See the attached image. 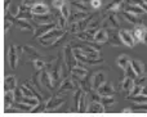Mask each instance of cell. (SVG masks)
I'll use <instances>...</instances> for the list:
<instances>
[{"label":"cell","mask_w":147,"mask_h":117,"mask_svg":"<svg viewBox=\"0 0 147 117\" xmlns=\"http://www.w3.org/2000/svg\"><path fill=\"white\" fill-rule=\"evenodd\" d=\"M63 35H66V30L56 27V28H53V30H51L49 32H47L45 35L40 36L38 40H39V43L44 46H53V44Z\"/></svg>","instance_id":"obj_1"},{"label":"cell","mask_w":147,"mask_h":117,"mask_svg":"<svg viewBox=\"0 0 147 117\" xmlns=\"http://www.w3.org/2000/svg\"><path fill=\"white\" fill-rule=\"evenodd\" d=\"M96 17V13H90V14L88 15L86 18H84V19L81 21H78V22H72L69 25V30L71 33H78V32H81V31H85L88 30L89 25H90V22L93 21V18Z\"/></svg>","instance_id":"obj_2"},{"label":"cell","mask_w":147,"mask_h":117,"mask_svg":"<svg viewBox=\"0 0 147 117\" xmlns=\"http://www.w3.org/2000/svg\"><path fill=\"white\" fill-rule=\"evenodd\" d=\"M65 102H66L65 98L58 97V95H52L45 102V112H48V111H57L58 107H62L65 104Z\"/></svg>","instance_id":"obj_3"},{"label":"cell","mask_w":147,"mask_h":117,"mask_svg":"<svg viewBox=\"0 0 147 117\" xmlns=\"http://www.w3.org/2000/svg\"><path fill=\"white\" fill-rule=\"evenodd\" d=\"M107 17L105 18V21L102 22L101 27L103 28H117L120 30V22H119V18H117V14L116 13H107Z\"/></svg>","instance_id":"obj_4"},{"label":"cell","mask_w":147,"mask_h":117,"mask_svg":"<svg viewBox=\"0 0 147 117\" xmlns=\"http://www.w3.org/2000/svg\"><path fill=\"white\" fill-rule=\"evenodd\" d=\"M106 81H107L106 80V71L101 70V71L94 72L93 76H92V80H90L92 89H93L94 92H97V89H98L101 85H103Z\"/></svg>","instance_id":"obj_5"},{"label":"cell","mask_w":147,"mask_h":117,"mask_svg":"<svg viewBox=\"0 0 147 117\" xmlns=\"http://www.w3.org/2000/svg\"><path fill=\"white\" fill-rule=\"evenodd\" d=\"M18 58H20V51L16 45H10L8 49V63H9L10 68L16 70L18 64Z\"/></svg>","instance_id":"obj_6"},{"label":"cell","mask_w":147,"mask_h":117,"mask_svg":"<svg viewBox=\"0 0 147 117\" xmlns=\"http://www.w3.org/2000/svg\"><path fill=\"white\" fill-rule=\"evenodd\" d=\"M109 32V41L107 43L112 46H119L123 44L121 39H120V30L117 28H107Z\"/></svg>","instance_id":"obj_7"},{"label":"cell","mask_w":147,"mask_h":117,"mask_svg":"<svg viewBox=\"0 0 147 117\" xmlns=\"http://www.w3.org/2000/svg\"><path fill=\"white\" fill-rule=\"evenodd\" d=\"M39 77H40V82L45 89H49V90H54V86H53V82H52V77H51V74L49 71H47L45 68L39 71Z\"/></svg>","instance_id":"obj_8"},{"label":"cell","mask_w":147,"mask_h":117,"mask_svg":"<svg viewBox=\"0 0 147 117\" xmlns=\"http://www.w3.org/2000/svg\"><path fill=\"white\" fill-rule=\"evenodd\" d=\"M76 90V86H75V82L71 77H67V79H63L62 84L59 85L58 88V94H67L70 92H75Z\"/></svg>","instance_id":"obj_9"},{"label":"cell","mask_w":147,"mask_h":117,"mask_svg":"<svg viewBox=\"0 0 147 117\" xmlns=\"http://www.w3.org/2000/svg\"><path fill=\"white\" fill-rule=\"evenodd\" d=\"M57 27V23L56 22H51V23H47V25H40V26H36V31L34 33V39H39L40 36L45 35L47 32H49L51 30Z\"/></svg>","instance_id":"obj_10"},{"label":"cell","mask_w":147,"mask_h":117,"mask_svg":"<svg viewBox=\"0 0 147 117\" xmlns=\"http://www.w3.org/2000/svg\"><path fill=\"white\" fill-rule=\"evenodd\" d=\"M70 74H71L72 77H76L78 80H83L88 77L89 71L85 66H75L70 70Z\"/></svg>","instance_id":"obj_11"},{"label":"cell","mask_w":147,"mask_h":117,"mask_svg":"<svg viewBox=\"0 0 147 117\" xmlns=\"http://www.w3.org/2000/svg\"><path fill=\"white\" fill-rule=\"evenodd\" d=\"M89 14H90L89 12L79 10V9H76V8H74L71 5V14H70V18H69V25L72 23V22H78V21L84 19V18H86Z\"/></svg>","instance_id":"obj_12"},{"label":"cell","mask_w":147,"mask_h":117,"mask_svg":"<svg viewBox=\"0 0 147 117\" xmlns=\"http://www.w3.org/2000/svg\"><path fill=\"white\" fill-rule=\"evenodd\" d=\"M34 22L38 23L36 26H40V25H47V23H51V22H54V17L53 14L48 13V14H34Z\"/></svg>","instance_id":"obj_13"},{"label":"cell","mask_w":147,"mask_h":117,"mask_svg":"<svg viewBox=\"0 0 147 117\" xmlns=\"http://www.w3.org/2000/svg\"><path fill=\"white\" fill-rule=\"evenodd\" d=\"M53 17H54V22L57 23V27L63 28V30H66V31L69 30V19L65 18L58 9H56V13L53 14Z\"/></svg>","instance_id":"obj_14"},{"label":"cell","mask_w":147,"mask_h":117,"mask_svg":"<svg viewBox=\"0 0 147 117\" xmlns=\"http://www.w3.org/2000/svg\"><path fill=\"white\" fill-rule=\"evenodd\" d=\"M120 39H121L123 44L129 46V48H133L136 45V41L132 36V32L128 30H120Z\"/></svg>","instance_id":"obj_15"},{"label":"cell","mask_w":147,"mask_h":117,"mask_svg":"<svg viewBox=\"0 0 147 117\" xmlns=\"http://www.w3.org/2000/svg\"><path fill=\"white\" fill-rule=\"evenodd\" d=\"M127 0H115L114 3H111V4L107 7V9L105 10V12L107 13H117L120 12V10H123L125 7H127Z\"/></svg>","instance_id":"obj_16"},{"label":"cell","mask_w":147,"mask_h":117,"mask_svg":"<svg viewBox=\"0 0 147 117\" xmlns=\"http://www.w3.org/2000/svg\"><path fill=\"white\" fill-rule=\"evenodd\" d=\"M119 85H120V89L124 90L127 94H130V93H132V90H133V88H134V80L130 79L129 76H127V75H125L124 79L120 81Z\"/></svg>","instance_id":"obj_17"},{"label":"cell","mask_w":147,"mask_h":117,"mask_svg":"<svg viewBox=\"0 0 147 117\" xmlns=\"http://www.w3.org/2000/svg\"><path fill=\"white\" fill-rule=\"evenodd\" d=\"M22 49H23V51L27 54V58L30 59V61H35V59L43 58V55H41V54L39 53V51L34 48V46H31V45H22Z\"/></svg>","instance_id":"obj_18"},{"label":"cell","mask_w":147,"mask_h":117,"mask_svg":"<svg viewBox=\"0 0 147 117\" xmlns=\"http://www.w3.org/2000/svg\"><path fill=\"white\" fill-rule=\"evenodd\" d=\"M123 17H124V19L127 21V22H129L130 25H133V26L142 25V18H141L140 15H136V14H133V13L127 12V10H123Z\"/></svg>","instance_id":"obj_19"},{"label":"cell","mask_w":147,"mask_h":117,"mask_svg":"<svg viewBox=\"0 0 147 117\" xmlns=\"http://www.w3.org/2000/svg\"><path fill=\"white\" fill-rule=\"evenodd\" d=\"M97 93L101 95H114L115 94V89H114V85H112L111 81H106L103 85L97 89Z\"/></svg>","instance_id":"obj_20"},{"label":"cell","mask_w":147,"mask_h":117,"mask_svg":"<svg viewBox=\"0 0 147 117\" xmlns=\"http://www.w3.org/2000/svg\"><path fill=\"white\" fill-rule=\"evenodd\" d=\"M94 41L97 44H105L109 41V32H107V28L101 27L94 35Z\"/></svg>","instance_id":"obj_21"},{"label":"cell","mask_w":147,"mask_h":117,"mask_svg":"<svg viewBox=\"0 0 147 117\" xmlns=\"http://www.w3.org/2000/svg\"><path fill=\"white\" fill-rule=\"evenodd\" d=\"M31 12H32V14H48V13H51L48 5L44 4L43 1L34 5V7L31 8Z\"/></svg>","instance_id":"obj_22"},{"label":"cell","mask_w":147,"mask_h":117,"mask_svg":"<svg viewBox=\"0 0 147 117\" xmlns=\"http://www.w3.org/2000/svg\"><path fill=\"white\" fill-rule=\"evenodd\" d=\"M143 27H145V25H138V26H134V28H133V31H130L132 32V36L133 39H134L136 44L137 43H142V36H143Z\"/></svg>","instance_id":"obj_23"},{"label":"cell","mask_w":147,"mask_h":117,"mask_svg":"<svg viewBox=\"0 0 147 117\" xmlns=\"http://www.w3.org/2000/svg\"><path fill=\"white\" fill-rule=\"evenodd\" d=\"M88 95H86V92H84L83 90V93H81V97H80V100H79V107H78V110L76 111H79V112H86L88 111V108L86 107H89V103H88Z\"/></svg>","instance_id":"obj_24"},{"label":"cell","mask_w":147,"mask_h":117,"mask_svg":"<svg viewBox=\"0 0 147 117\" xmlns=\"http://www.w3.org/2000/svg\"><path fill=\"white\" fill-rule=\"evenodd\" d=\"M88 112H93V113H102L105 112V106L101 102H96V100H92L89 103L88 107Z\"/></svg>","instance_id":"obj_25"},{"label":"cell","mask_w":147,"mask_h":117,"mask_svg":"<svg viewBox=\"0 0 147 117\" xmlns=\"http://www.w3.org/2000/svg\"><path fill=\"white\" fill-rule=\"evenodd\" d=\"M16 86H17V80L13 75H9V76L5 77V84H4V90L5 92H9V90H16Z\"/></svg>","instance_id":"obj_26"},{"label":"cell","mask_w":147,"mask_h":117,"mask_svg":"<svg viewBox=\"0 0 147 117\" xmlns=\"http://www.w3.org/2000/svg\"><path fill=\"white\" fill-rule=\"evenodd\" d=\"M130 64H132V67L134 68V71L137 72L138 76L145 75V64L141 61H138V59H130Z\"/></svg>","instance_id":"obj_27"},{"label":"cell","mask_w":147,"mask_h":117,"mask_svg":"<svg viewBox=\"0 0 147 117\" xmlns=\"http://www.w3.org/2000/svg\"><path fill=\"white\" fill-rule=\"evenodd\" d=\"M116 63H117V66H119L120 68L125 71V70H127V67L130 64V59H129V57H128L127 54H121V55L117 57Z\"/></svg>","instance_id":"obj_28"},{"label":"cell","mask_w":147,"mask_h":117,"mask_svg":"<svg viewBox=\"0 0 147 117\" xmlns=\"http://www.w3.org/2000/svg\"><path fill=\"white\" fill-rule=\"evenodd\" d=\"M124 10H127V12H129V13H133V14H136V15H142V14L146 13L140 5H136V4L127 5V7L124 8Z\"/></svg>","instance_id":"obj_29"},{"label":"cell","mask_w":147,"mask_h":117,"mask_svg":"<svg viewBox=\"0 0 147 117\" xmlns=\"http://www.w3.org/2000/svg\"><path fill=\"white\" fill-rule=\"evenodd\" d=\"M16 99H17V98H16V92L14 90L5 92V107H7V110L9 107H12V104L14 103Z\"/></svg>","instance_id":"obj_30"},{"label":"cell","mask_w":147,"mask_h":117,"mask_svg":"<svg viewBox=\"0 0 147 117\" xmlns=\"http://www.w3.org/2000/svg\"><path fill=\"white\" fill-rule=\"evenodd\" d=\"M128 100H130V102L133 103H140V104H142V103H147V95L145 94H138V95H127Z\"/></svg>","instance_id":"obj_31"},{"label":"cell","mask_w":147,"mask_h":117,"mask_svg":"<svg viewBox=\"0 0 147 117\" xmlns=\"http://www.w3.org/2000/svg\"><path fill=\"white\" fill-rule=\"evenodd\" d=\"M70 4H71L74 8L79 9V10L89 12V8H88V5H86L85 1H81V0H70Z\"/></svg>","instance_id":"obj_32"},{"label":"cell","mask_w":147,"mask_h":117,"mask_svg":"<svg viewBox=\"0 0 147 117\" xmlns=\"http://www.w3.org/2000/svg\"><path fill=\"white\" fill-rule=\"evenodd\" d=\"M47 62L44 61L43 58H40V59H35V61H32V66H34V68L36 70V71H41V70H44L47 67Z\"/></svg>","instance_id":"obj_33"},{"label":"cell","mask_w":147,"mask_h":117,"mask_svg":"<svg viewBox=\"0 0 147 117\" xmlns=\"http://www.w3.org/2000/svg\"><path fill=\"white\" fill-rule=\"evenodd\" d=\"M101 103L105 107H109L115 103V98L112 95H101Z\"/></svg>","instance_id":"obj_34"},{"label":"cell","mask_w":147,"mask_h":117,"mask_svg":"<svg viewBox=\"0 0 147 117\" xmlns=\"http://www.w3.org/2000/svg\"><path fill=\"white\" fill-rule=\"evenodd\" d=\"M17 17L18 18H22V19H34V14L31 12V9H27V10H22V12H18L17 13Z\"/></svg>","instance_id":"obj_35"},{"label":"cell","mask_w":147,"mask_h":117,"mask_svg":"<svg viewBox=\"0 0 147 117\" xmlns=\"http://www.w3.org/2000/svg\"><path fill=\"white\" fill-rule=\"evenodd\" d=\"M16 107L20 110V112H31L32 108H34L32 106H28V104H26V103H23V102H18V100H17Z\"/></svg>","instance_id":"obj_36"},{"label":"cell","mask_w":147,"mask_h":117,"mask_svg":"<svg viewBox=\"0 0 147 117\" xmlns=\"http://www.w3.org/2000/svg\"><path fill=\"white\" fill-rule=\"evenodd\" d=\"M125 75H127V76H129L130 79H133V80H136L138 77L137 72L134 71V68L132 67V64H129V66L127 67V70H125Z\"/></svg>","instance_id":"obj_37"},{"label":"cell","mask_w":147,"mask_h":117,"mask_svg":"<svg viewBox=\"0 0 147 117\" xmlns=\"http://www.w3.org/2000/svg\"><path fill=\"white\" fill-rule=\"evenodd\" d=\"M89 4H90L92 9L98 10V9H101V7H102V0H90Z\"/></svg>","instance_id":"obj_38"},{"label":"cell","mask_w":147,"mask_h":117,"mask_svg":"<svg viewBox=\"0 0 147 117\" xmlns=\"http://www.w3.org/2000/svg\"><path fill=\"white\" fill-rule=\"evenodd\" d=\"M67 0H52V5H53L54 9H61L62 7L65 5V3H66Z\"/></svg>","instance_id":"obj_39"},{"label":"cell","mask_w":147,"mask_h":117,"mask_svg":"<svg viewBox=\"0 0 147 117\" xmlns=\"http://www.w3.org/2000/svg\"><path fill=\"white\" fill-rule=\"evenodd\" d=\"M142 89H143V85H134L133 88L132 93L128 95H138V94H142Z\"/></svg>","instance_id":"obj_40"},{"label":"cell","mask_w":147,"mask_h":117,"mask_svg":"<svg viewBox=\"0 0 147 117\" xmlns=\"http://www.w3.org/2000/svg\"><path fill=\"white\" fill-rule=\"evenodd\" d=\"M40 1H43V0H23V4L26 5V7H28L31 9V8L34 7L35 4H38V3H40Z\"/></svg>","instance_id":"obj_41"},{"label":"cell","mask_w":147,"mask_h":117,"mask_svg":"<svg viewBox=\"0 0 147 117\" xmlns=\"http://www.w3.org/2000/svg\"><path fill=\"white\" fill-rule=\"evenodd\" d=\"M10 25H13L10 21H8V19H5V25H4V32H5V35L8 33V31H9V28H10Z\"/></svg>","instance_id":"obj_42"},{"label":"cell","mask_w":147,"mask_h":117,"mask_svg":"<svg viewBox=\"0 0 147 117\" xmlns=\"http://www.w3.org/2000/svg\"><path fill=\"white\" fill-rule=\"evenodd\" d=\"M142 43L147 45V27H143V36H142Z\"/></svg>","instance_id":"obj_43"},{"label":"cell","mask_w":147,"mask_h":117,"mask_svg":"<svg viewBox=\"0 0 147 117\" xmlns=\"http://www.w3.org/2000/svg\"><path fill=\"white\" fill-rule=\"evenodd\" d=\"M142 94L147 95V84H145V85H143V89H142Z\"/></svg>","instance_id":"obj_44"},{"label":"cell","mask_w":147,"mask_h":117,"mask_svg":"<svg viewBox=\"0 0 147 117\" xmlns=\"http://www.w3.org/2000/svg\"><path fill=\"white\" fill-rule=\"evenodd\" d=\"M121 112L123 113H128V112H132V110H130V108H125V110H123Z\"/></svg>","instance_id":"obj_45"}]
</instances>
